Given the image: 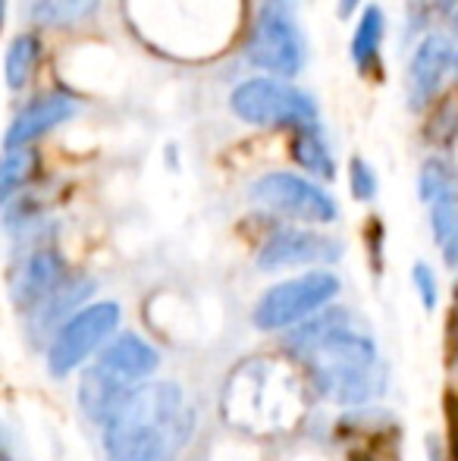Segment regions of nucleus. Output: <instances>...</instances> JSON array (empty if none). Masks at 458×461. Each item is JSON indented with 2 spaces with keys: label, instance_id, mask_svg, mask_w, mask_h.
I'll use <instances>...</instances> for the list:
<instances>
[{
  "label": "nucleus",
  "instance_id": "24",
  "mask_svg": "<svg viewBox=\"0 0 458 461\" xmlns=\"http://www.w3.org/2000/svg\"><path fill=\"white\" fill-rule=\"evenodd\" d=\"M4 19H6V0H0V29H4Z\"/></svg>",
  "mask_w": 458,
  "mask_h": 461
},
{
  "label": "nucleus",
  "instance_id": "26",
  "mask_svg": "<svg viewBox=\"0 0 458 461\" xmlns=\"http://www.w3.org/2000/svg\"><path fill=\"white\" fill-rule=\"evenodd\" d=\"M264 4H276V6H286V0H264Z\"/></svg>",
  "mask_w": 458,
  "mask_h": 461
},
{
  "label": "nucleus",
  "instance_id": "19",
  "mask_svg": "<svg viewBox=\"0 0 458 461\" xmlns=\"http://www.w3.org/2000/svg\"><path fill=\"white\" fill-rule=\"evenodd\" d=\"M453 188H458V183H455L453 167H449L446 160H443V158L424 160L421 176H418V192H421L424 204H430V201L440 198V194L453 192Z\"/></svg>",
  "mask_w": 458,
  "mask_h": 461
},
{
  "label": "nucleus",
  "instance_id": "11",
  "mask_svg": "<svg viewBox=\"0 0 458 461\" xmlns=\"http://www.w3.org/2000/svg\"><path fill=\"white\" fill-rule=\"evenodd\" d=\"M455 54L446 35H427L418 50L411 54L409 82H405V95H409L411 110H427L436 101L446 76L455 69Z\"/></svg>",
  "mask_w": 458,
  "mask_h": 461
},
{
  "label": "nucleus",
  "instance_id": "6",
  "mask_svg": "<svg viewBox=\"0 0 458 461\" xmlns=\"http://www.w3.org/2000/svg\"><path fill=\"white\" fill-rule=\"evenodd\" d=\"M120 327V304L94 302L76 311L69 321L57 327L48 342V370L50 376H69L101 352L107 339Z\"/></svg>",
  "mask_w": 458,
  "mask_h": 461
},
{
  "label": "nucleus",
  "instance_id": "7",
  "mask_svg": "<svg viewBox=\"0 0 458 461\" xmlns=\"http://www.w3.org/2000/svg\"><path fill=\"white\" fill-rule=\"evenodd\" d=\"M245 54H248V60L255 67H261L270 76H280V79H292V76L301 73V67H305V41H301L295 23L289 19L286 6H261V13L251 23Z\"/></svg>",
  "mask_w": 458,
  "mask_h": 461
},
{
  "label": "nucleus",
  "instance_id": "15",
  "mask_svg": "<svg viewBox=\"0 0 458 461\" xmlns=\"http://www.w3.org/2000/svg\"><path fill=\"white\" fill-rule=\"evenodd\" d=\"M383 35H386V16L377 4L364 6L358 25H355L352 44H348V57H352L355 69L361 76H371L380 63V48H383Z\"/></svg>",
  "mask_w": 458,
  "mask_h": 461
},
{
  "label": "nucleus",
  "instance_id": "25",
  "mask_svg": "<svg viewBox=\"0 0 458 461\" xmlns=\"http://www.w3.org/2000/svg\"><path fill=\"white\" fill-rule=\"evenodd\" d=\"M453 32L458 35V10H453Z\"/></svg>",
  "mask_w": 458,
  "mask_h": 461
},
{
  "label": "nucleus",
  "instance_id": "3",
  "mask_svg": "<svg viewBox=\"0 0 458 461\" xmlns=\"http://www.w3.org/2000/svg\"><path fill=\"white\" fill-rule=\"evenodd\" d=\"M160 367V352L139 333H113L79 380V408L92 424H104L113 405Z\"/></svg>",
  "mask_w": 458,
  "mask_h": 461
},
{
  "label": "nucleus",
  "instance_id": "9",
  "mask_svg": "<svg viewBox=\"0 0 458 461\" xmlns=\"http://www.w3.org/2000/svg\"><path fill=\"white\" fill-rule=\"evenodd\" d=\"M343 258V242L333 236L314 230H295V226H283L274 230L264 245L257 249V270L264 274H276V270L289 267H327Z\"/></svg>",
  "mask_w": 458,
  "mask_h": 461
},
{
  "label": "nucleus",
  "instance_id": "18",
  "mask_svg": "<svg viewBox=\"0 0 458 461\" xmlns=\"http://www.w3.org/2000/svg\"><path fill=\"white\" fill-rule=\"evenodd\" d=\"M101 0H29V16L41 29H73L85 23Z\"/></svg>",
  "mask_w": 458,
  "mask_h": 461
},
{
  "label": "nucleus",
  "instance_id": "13",
  "mask_svg": "<svg viewBox=\"0 0 458 461\" xmlns=\"http://www.w3.org/2000/svg\"><path fill=\"white\" fill-rule=\"evenodd\" d=\"M92 292H94V279L69 274L54 292H50L48 298H44L41 304H38L35 311H29V314H25V321L31 323V336H35V339H41V342H50L54 330L60 327L63 321H69L76 311L85 308V302H88V295H92Z\"/></svg>",
  "mask_w": 458,
  "mask_h": 461
},
{
  "label": "nucleus",
  "instance_id": "27",
  "mask_svg": "<svg viewBox=\"0 0 458 461\" xmlns=\"http://www.w3.org/2000/svg\"><path fill=\"white\" fill-rule=\"evenodd\" d=\"M455 456H458V427H455Z\"/></svg>",
  "mask_w": 458,
  "mask_h": 461
},
{
  "label": "nucleus",
  "instance_id": "14",
  "mask_svg": "<svg viewBox=\"0 0 458 461\" xmlns=\"http://www.w3.org/2000/svg\"><path fill=\"white\" fill-rule=\"evenodd\" d=\"M292 160L314 179H330L337 176V160H333V151L327 145L324 132H320L318 120L314 122H301V126L292 129Z\"/></svg>",
  "mask_w": 458,
  "mask_h": 461
},
{
  "label": "nucleus",
  "instance_id": "28",
  "mask_svg": "<svg viewBox=\"0 0 458 461\" xmlns=\"http://www.w3.org/2000/svg\"><path fill=\"white\" fill-rule=\"evenodd\" d=\"M455 73H458V54H455Z\"/></svg>",
  "mask_w": 458,
  "mask_h": 461
},
{
  "label": "nucleus",
  "instance_id": "8",
  "mask_svg": "<svg viewBox=\"0 0 458 461\" xmlns=\"http://www.w3.org/2000/svg\"><path fill=\"white\" fill-rule=\"evenodd\" d=\"M251 198L264 211L276 217L295 220V223L327 226L339 217V207L330 192H324L318 183L299 176V173H267L251 185Z\"/></svg>",
  "mask_w": 458,
  "mask_h": 461
},
{
  "label": "nucleus",
  "instance_id": "23",
  "mask_svg": "<svg viewBox=\"0 0 458 461\" xmlns=\"http://www.w3.org/2000/svg\"><path fill=\"white\" fill-rule=\"evenodd\" d=\"M358 6H361V0H339V16L348 19Z\"/></svg>",
  "mask_w": 458,
  "mask_h": 461
},
{
  "label": "nucleus",
  "instance_id": "21",
  "mask_svg": "<svg viewBox=\"0 0 458 461\" xmlns=\"http://www.w3.org/2000/svg\"><path fill=\"white\" fill-rule=\"evenodd\" d=\"M348 185H352L355 201H373L377 194V173L364 158H352L348 164Z\"/></svg>",
  "mask_w": 458,
  "mask_h": 461
},
{
  "label": "nucleus",
  "instance_id": "16",
  "mask_svg": "<svg viewBox=\"0 0 458 461\" xmlns=\"http://www.w3.org/2000/svg\"><path fill=\"white\" fill-rule=\"evenodd\" d=\"M38 167H41V160L31 145L4 148V154H0V207L10 204L38 176Z\"/></svg>",
  "mask_w": 458,
  "mask_h": 461
},
{
  "label": "nucleus",
  "instance_id": "10",
  "mask_svg": "<svg viewBox=\"0 0 458 461\" xmlns=\"http://www.w3.org/2000/svg\"><path fill=\"white\" fill-rule=\"evenodd\" d=\"M69 276L67 261L57 249H31L29 255H22L13 264L10 274V298L19 308V314L35 311L63 279Z\"/></svg>",
  "mask_w": 458,
  "mask_h": 461
},
{
  "label": "nucleus",
  "instance_id": "20",
  "mask_svg": "<svg viewBox=\"0 0 458 461\" xmlns=\"http://www.w3.org/2000/svg\"><path fill=\"white\" fill-rule=\"evenodd\" d=\"M455 135H458V101L455 97H446V101L430 110L427 139L436 141V145H449V141H455Z\"/></svg>",
  "mask_w": 458,
  "mask_h": 461
},
{
  "label": "nucleus",
  "instance_id": "17",
  "mask_svg": "<svg viewBox=\"0 0 458 461\" xmlns=\"http://www.w3.org/2000/svg\"><path fill=\"white\" fill-rule=\"evenodd\" d=\"M38 63H41V41L35 32H22L10 41L4 57V79L10 92H22L35 76Z\"/></svg>",
  "mask_w": 458,
  "mask_h": 461
},
{
  "label": "nucleus",
  "instance_id": "1",
  "mask_svg": "<svg viewBox=\"0 0 458 461\" xmlns=\"http://www.w3.org/2000/svg\"><path fill=\"white\" fill-rule=\"evenodd\" d=\"M283 348L305 367L308 383L333 405H367L386 389L371 330L348 308H320L286 330Z\"/></svg>",
  "mask_w": 458,
  "mask_h": 461
},
{
  "label": "nucleus",
  "instance_id": "2",
  "mask_svg": "<svg viewBox=\"0 0 458 461\" xmlns=\"http://www.w3.org/2000/svg\"><path fill=\"white\" fill-rule=\"evenodd\" d=\"M192 411L176 383H139L101 424L107 461H170L189 439Z\"/></svg>",
  "mask_w": 458,
  "mask_h": 461
},
{
  "label": "nucleus",
  "instance_id": "29",
  "mask_svg": "<svg viewBox=\"0 0 458 461\" xmlns=\"http://www.w3.org/2000/svg\"><path fill=\"white\" fill-rule=\"evenodd\" d=\"M170 461H173V458H170Z\"/></svg>",
  "mask_w": 458,
  "mask_h": 461
},
{
  "label": "nucleus",
  "instance_id": "5",
  "mask_svg": "<svg viewBox=\"0 0 458 461\" xmlns=\"http://www.w3.org/2000/svg\"><path fill=\"white\" fill-rule=\"evenodd\" d=\"M232 113L257 129H295L301 122L318 120L314 97L295 88L292 82L270 76V79H245L229 95Z\"/></svg>",
  "mask_w": 458,
  "mask_h": 461
},
{
  "label": "nucleus",
  "instance_id": "12",
  "mask_svg": "<svg viewBox=\"0 0 458 461\" xmlns=\"http://www.w3.org/2000/svg\"><path fill=\"white\" fill-rule=\"evenodd\" d=\"M76 113H79V101L69 97L67 92L38 95L35 101H29L16 116H13L10 129H6V135H4V148L31 145V141H38L41 135H48L50 129L73 120Z\"/></svg>",
  "mask_w": 458,
  "mask_h": 461
},
{
  "label": "nucleus",
  "instance_id": "4",
  "mask_svg": "<svg viewBox=\"0 0 458 461\" xmlns=\"http://www.w3.org/2000/svg\"><path fill=\"white\" fill-rule=\"evenodd\" d=\"M339 285H343L339 276L330 270H308V274L292 276L286 283H276L257 298L255 311H251V323L261 333L289 330L305 317H311L314 311L327 308L339 295Z\"/></svg>",
  "mask_w": 458,
  "mask_h": 461
},
{
  "label": "nucleus",
  "instance_id": "22",
  "mask_svg": "<svg viewBox=\"0 0 458 461\" xmlns=\"http://www.w3.org/2000/svg\"><path fill=\"white\" fill-rule=\"evenodd\" d=\"M411 279H415V289H418V295H421V304L427 311H434L436 302H440V285H436V276H434V270H430V264L418 261L415 267H411Z\"/></svg>",
  "mask_w": 458,
  "mask_h": 461
}]
</instances>
